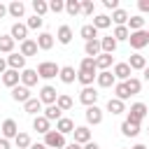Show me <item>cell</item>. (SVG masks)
Instances as JSON below:
<instances>
[{"label": "cell", "instance_id": "1", "mask_svg": "<svg viewBox=\"0 0 149 149\" xmlns=\"http://www.w3.org/2000/svg\"><path fill=\"white\" fill-rule=\"evenodd\" d=\"M144 116H147V105H144V102H135V105H130V109H128V119H126V121L140 126Z\"/></svg>", "mask_w": 149, "mask_h": 149}, {"label": "cell", "instance_id": "2", "mask_svg": "<svg viewBox=\"0 0 149 149\" xmlns=\"http://www.w3.org/2000/svg\"><path fill=\"white\" fill-rule=\"evenodd\" d=\"M44 147L47 149H63L65 147V135H61L58 130H49L44 135Z\"/></svg>", "mask_w": 149, "mask_h": 149}, {"label": "cell", "instance_id": "3", "mask_svg": "<svg viewBox=\"0 0 149 149\" xmlns=\"http://www.w3.org/2000/svg\"><path fill=\"white\" fill-rule=\"evenodd\" d=\"M58 72H61V68L51 61H44V63L37 65V77H42V79H54Z\"/></svg>", "mask_w": 149, "mask_h": 149}, {"label": "cell", "instance_id": "4", "mask_svg": "<svg viewBox=\"0 0 149 149\" xmlns=\"http://www.w3.org/2000/svg\"><path fill=\"white\" fill-rule=\"evenodd\" d=\"M128 42H130L133 49H144L149 44V35H147V30H135V33L128 35Z\"/></svg>", "mask_w": 149, "mask_h": 149}, {"label": "cell", "instance_id": "5", "mask_svg": "<svg viewBox=\"0 0 149 149\" xmlns=\"http://www.w3.org/2000/svg\"><path fill=\"white\" fill-rule=\"evenodd\" d=\"M56 98H58V91L54 88V86H42L40 88V102L42 105H56Z\"/></svg>", "mask_w": 149, "mask_h": 149}, {"label": "cell", "instance_id": "6", "mask_svg": "<svg viewBox=\"0 0 149 149\" xmlns=\"http://www.w3.org/2000/svg\"><path fill=\"white\" fill-rule=\"evenodd\" d=\"M98 95H100V93H98L93 86H84V88H81V93H79V102H81V105H86V107H91V105H95Z\"/></svg>", "mask_w": 149, "mask_h": 149}, {"label": "cell", "instance_id": "7", "mask_svg": "<svg viewBox=\"0 0 149 149\" xmlns=\"http://www.w3.org/2000/svg\"><path fill=\"white\" fill-rule=\"evenodd\" d=\"M5 61H7L9 70H16V72H19V70H26V58H23L21 54H14V51H12Z\"/></svg>", "mask_w": 149, "mask_h": 149}, {"label": "cell", "instance_id": "8", "mask_svg": "<svg viewBox=\"0 0 149 149\" xmlns=\"http://www.w3.org/2000/svg\"><path fill=\"white\" fill-rule=\"evenodd\" d=\"M102 121V109L98 107V105H91V107H86V123H91V126H98Z\"/></svg>", "mask_w": 149, "mask_h": 149}, {"label": "cell", "instance_id": "9", "mask_svg": "<svg viewBox=\"0 0 149 149\" xmlns=\"http://www.w3.org/2000/svg\"><path fill=\"white\" fill-rule=\"evenodd\" d=\"M0 130H2V137H5V140H9V137H16V135H19V126H16V121H14V119H5Z\"/></svg>", "mask_w": 149, "mask_h": 149}, {"label": "cell", "instance_id": "10", "mask_svg": "<svg viewBox=\"0 0 149 149\" xmlns=\"http://www.w3.org/2000/svg\"><path fill=\"white\" fill-rule=\"evenodd\" d=\"M72 135H74V142H77V144H86V142H91V130H88L86 126H74Z\"/></svg>", "mask_w": 149, "mask_h": 149}, {"label": "cell", "instance_id": "11", "mask_svg": "<svg viewBox=\"0 0 149 149\" xmlns=\"http://www.w3.org/2000/svg\"><path fill=\"white\" fill-rule=\"evenodd\" d=\"M130 68H128V63H116L114 65V70H112V74H114V79H123V81H128L130 79Z\"/></svg>", "mask_w": 149, "mask_h": 149}, {"label": "cell", "instance_id": "12", "mask_svg": "<svg viewBox=\"0 0 149 149\" xmlns=\"http://www.w3.org/2000/svg\"><path fill=\"white\" fill-rule=\"evenodd\" d=\"M35 84H37V70H30V68H26V70L21 72V86L30 88V86H35Z\"/></svg>", "mask_w": 149, "mask_h": 149}, {"label": "cell", "instance_id": "13", "mask_svg": "<svg viewBox=\"0 0 149 149\" xmlns=\"http://www.w3.org/2000/svg\"><path fill=\"white\" fill-rule=\"evenodd\" d=\"M95 81H98V86L100 88H109V86H114V74L109 72V70H102L100 74H95Z\"/></svg>", "mask_w": 149, "mask_h": 149}, {"label": "cell", "instance_id": "14", "mask_svg": "<svg viewBox=\"0 0 149 149\" xmlns=\"http://www.w3.org/2000/svg\"><path fill=\"white\" fill-rule=\"evenodd\" d=\"M9 35H12V40H19V42H23V40H28V26H26V23H14Z\"/></svg>", "mask_w": 149, "mask_h": 149}, {"label": "cell", "instance_id": "15", "mask_svg": "<svg viewBox=\"0 0 149 149\" xmlns=\"http://www.w3.org/2000/svg\"><path fill=\"white\" fill-rule=\"evenodd\" d=\"M19 81H21V74H19L16 70H9V68H7V72L2 74V84L9 86V88H14V86H19Z\"/></svg>", "mask_w": 149, "mask_h": 149}, {"label": "cell", "instance_id": "16", "mask_svg": "<svg viewBox=\"0 0 149 149\" xmlns=\"http://www.w3.org/2000/svg\"><path fill=\"white\" fill-rule=\"evenodd\" d=\"M56 130H58L61 135H68V133H72V130H74V121H72V119H68V116H61V119L56 121Z\"/></svg>", "mask_w": 149, "mask_h": 149}, {"label": "cell", "instance_id": "17", "mask_svg": "<svg viewBox=\"0 0 149 149\" xmlns=\"http://www.w3.org/2000/svg\"><path fill=\"white\" fill-rule=\"evenodd\" d=\"M7 14H9V16H14V19H21V16L26 14V5H23L21 0H14V2H9Z\"/></svg>", "mask_w": 149, "mask_h": 149}, {"label": "cell", "instance_id": "18", "mask_svg": "<svg viewBox=\"0 0 149 149\" xmlns=\"http://www.w3.org/2000/svg\"><path fill=\"white\" fill-rule=\"evenodd\" d=\"M58 77H61V81H63V84H72V81L77 79V72H74V68H72V65H63V68H61V72H58Z\"/></svg>", "mask_w": 149, "mask_h": 149}, {"label": "cell", "instance_id": "19", "mask_svg": "<svg viewBox=\"0 0 149 149\" xmlns=\"http://www.w3.org/2000/svg\"><path fill=\"white\" fill-rule=\"evenodd\" d=\"M12 98H14L16 102H28V100H30V88H26V86H14V88H12Z\"/></svg>", "mask_w": 149, "mask_h": 149}, {"label": "cell", "instance_id": "20", "mask_svg": "<svg viewBox=\"0 0 149 149\" xmlns=\"http://www.w3.org/2000/svg\"><path fill=\"white\" fill-rule=\"evenodd\" d=\"M33 128H35L37 133H42V135H47V133L51 130V121H47L44 116H40V114H37V116L33 119Z\"/></svg>", "mask_w": 149, "mask_h": 149}, {"label": "cell", "instance_id": "21", "mask_svg": "<svg viewBox=\"0 0 149 149\" xmlns=\"http://www.w3.org/2000/svg\"><path fill=\"white\" fill-rule=\"evenodd\" d=\"M35 42H37V49H44V51H47V49L54 47V35H51V33H40Z\"/></svg>", "mask_w": 149, "mask_h": 149}, {"label": "cell", "instance_id": "22", "mask_svg": "<svg viewBox=\"0 0 149 149\" xmlns=\"http://www.w3.org/2000/svg\"><path fill=\"white\" fill-rule=\"evenodd\" d=\"M19 54H21L23 58H26V56H35V54H37V42H35V40H23Z\"/></svg>", "mask_w": 149, "mask_h": 149}, {"label": "cell", "instance_id": "23", "mask_svg": "<svg viewBox=\"0 0 149 149\" xmlns=\"http://www.w3.org/2000/svg\"><path fill=\"white\" fill-rule=\"evenodd\" d=\"M100 51H102V54H114V51H116V40H114L112 35L102 37V40H100Z\"/></svg>", "mask_w": 149, "mask_h": 149}, {"label": "cell", "instance_id": "24", "mask_svg": "<svg viewBox=\"0 0 149 149\" xmlns=\"http://www.w3.org/2000/svg\"><path fill=\"white\" fill-rule=\"evenodd\" d=\"M84 51H86L88 58L100 56V54H102V51H100V40H91V42H86V44H84Z\"/></svg>", "mask_w": 149, "mask_h": 149}, {"label": "cell", "instance_id": "25", "mask_svg": "<svg viewBox=\"0 0 149 149\" xmlns=\"http://www.w3.org/2000/svg\"><path fill=\"white\" fill-rule=\"evenodd\" d=\"M112 61H114V56L112 54H100V56H95V70H107L109 65H112Z\"/></svg>", "mask_w": 149, "mask_h": 149}, {"label": "cell", "instance_id": "26", "mask_svg": "<svg viewBox=\"0 0 149 149\" xmlns=\"http://www.w3.org/2000/svg\"><path fill=\"white\" fill-rule=\"evenodd\" d=\"M128 68H130V70H144V68H147V58L140 56V54H133V56L128 58Z\"/></svg>", "mask_w": 149, "mask_h": 149}, {"label": "cell", "instance_id": "27", "mask_svg": "<svg viewBox=\"0 0 149 149\" xmlns=\"http://www.w3.org/2000/svg\"><path fill=\"white\" fill-rule=\"evenodd\" d=\"M77 79H79V84L91 86L93 79H95V70H77Z\"/></svg>", "mask_w": 149, "mask_h": 149}, {"label": "cell", "instance_id": "28", "mask_svg": "<svg viewBox=\"0 0 149 149\" xmlns=\"http://www.w3.org/2000/svg\"><path fill=\"white\" fill-rule=\"evenodd\" d=\"M56 37H58L61 44H70V42H72V28H70V26H61L58 33H56Z\"/></svg>", "mask_w": 149, "mask_h": 149}, {"label": "cell", "instance_id": "29", "mask_svg": "<svg viewBox=\"0 0 149 149\" xmlns=\"http://www.w3.org/2000/svg\"><path fill=\"white\" fill-rule=\"evenodd\" d=\"M107 112H112V114H121V112H126L123 100H119V98H109V100H107Z\"/></svg>", "mask_w": 149, "mask_h": 149}, {"label": "cell", "instance_id": "30", "mask_svg": "<svg viewBox=\"0 0 149 149\" xmlns=\"http://www.w3.org/2000/svg\"><path fill=\"white\" fill-rule=\"evenodd\" d=\"M121 133H123L126 137H137V135H140V126H137V123H130V121H123V123H121Z\"/></svg>", "mask_w": 149, "mask_h": 149}, {"label": "cell", "instance_id": "31", "mask_svg": "<svg viewBox=\"0 0 149 149\" xmlns=\"http://www.w3.org/2000/svg\"><path fill=\"white\" fill-rule=\"evenodd\" d=\"M109 23H112V19L107 16V14H98V16H93V28L95 30H102V28H109Z\"/></svg>", "mask_w": 149, "mask_h": 149}, {"label": "cell", "instance_id": "32", "mask_svg": "<svg viewBox=\"0 0 149 149\" xmlns=\"http://www.w3.org/2000/svg\"><path fill=\"white\" fill-rule=\"evenodd\" d=\"M56 107H58L61 112H68V109L72 107V98H70L68 93H58V98H56Z\"/></svg>", "mask_w": 149, "mask_h": 149}, {"label": "cell", "instance_id": "33", "mask_svg": "<svg viewBox=\"0 0 149 149\" xmlns=\"http://www.w3.org/2000/svg\"><path fill=\"white\" fill-rule=\"evenodd\" d=\"M23 109H26L28 114H35V116H37V112H42V102H40V98H30L28 102H23Z\"/></svg>", "mask_w": 149, "mask_h": 149}, {"label": "cell", "instance_id": "34", "mask_svg": "<svg viewBox=\"0 0 149 149\" xmlns=\"http://www.w3.org/2000/svg\"><path fill=\"white\" fill-rule=\"evenodd\" d=\"M130 33H135V30H144V19L137 14V16H130L128 19V26H126Z\"/></svg>", "mask_w": 149, "mask_h": 149}, {"label": "cell", "instance_id": "35", "mask_svg": "<svg viewBox=\"0 0 149 149\" xmlns=\"http://www.w3.org/2000/svg\"><path fill=\"white\" fill-rule=\"evenodd\" d=\"M79 35L86 40V42H91V40H98V30L91 26V23H86V26H81V30H79Z\"/></svg>", "mask_w": 149, "mask_h": 149}, {"label": "cell", "instance_id": "36", "mask_svg": "<svg viewBox=\"0 0 149 149\" xmlns=\"http://www.w3.org/2000/svg\"><path fill=\"white\" fill-rule=\"evenodd\" d=\"M0 51H2V54H12V51H14V40H12V35H0Z\"/></svg>", "mask_w": 149, "mask_h": 149}, {"label": "cell", "instance_id": "37", "mask_svg": "<svg viewBox=\"0 0 149 149\" xmlns=\"http://www.w3.org/2000/svg\"><path fill=\"white\" fill-rule=\"evenodd\" d=\"M112 21H114L116 26H126V21H128V12L121 9V7L114 9V12H112Z\"/></svg>", "mask_w": 149, "mask_h": 149}, {"label": "cell", "instance_id": "38", "mask_svg": "<svg viewBox=\"0 0 149 149\" xmlns=\"http://www.w3.org/2000/svg\"><path fill=\"white\" fill-rule=\"evenodd\" d=\"M61 114H63V112H61L56 105H49V107L44 109V114H42V116H44L47 121H58V119H61Z\"/></svg>", "mask_w": 149, "mask_h": 149}, {"label": "cell", "instance_id": "39", "mask_svg": "<svg viewBox=\"0 0 149 149\" xmlns=\"http://www.w3.org/2000/svg\"><path fill=\"white\" fill-rule=\"evenodd\" d=\"M123 84H126V88H128V93H130V95H137V93H140V88H142V81H140V79H135V77H130V79H128V81H123Z\"/></svg>", "mask_w": 149, "mask_h": 149}, {"label": "cell", "instance_id": "40", "mask_svg": "<svg viewBox=\"0 0 149 149\" xmlns=\"http://www.w3.org/2000/svg\"><path fill=\"white\" fill-rule=\"evenodd\" d=\"M65 12H68L70 16H77V14L81 12V2H79V0H68V2H65Z\"/></svg>", "mask_w": 149, "mask_h": 149}, {"label": "cell", "instance_id": "41", "mask_svg": "<svg viewBox=\"0 0 149 149\" xmlns=\"http://www.w3.org/2000/svg\"><path fill=\"white\" fill-rule=\"evenodd\" d=\"M14 142H16V147H19V149H28V147L33 144V142H30V135H28V133H19V135L14 137Z\"/></svg>", "mask_w": 149, "mask_h": 149}, {"label": "cell", "instance_id": "42", "mask_svg": "<svg viewBox=\"0 0 149 149\" xmlns=\"http://www.w3.org/2000/svg\"><path fill=\"white\" fill-rule=\"evenodd\" d=\"M33 9H35V16H42V14L49 12V2H44V0H33Z\"/></svg>", "mask_w": 149, "mask_h": 149}, {"label": "cell", "instance_id": "43", "mask_svg": "<svg viewBox=\"0 0 149 149\" xmlns=\"http://www.w3.org/2000/svg\"><path fill=\"white\" fill-rule=\"evenodd\" d=\"M128 35H130V30L126 28V26H116L114 28V33H112V37L119 42V40H128Z\"/></svg>", "mask_w": 149, "mask_h": 149}, {"label": "cell", "instance_id": "44", "mask_svg": "<svg viewBox=\"0 0 149 149\" xmlns=\"http://www.w3.org/2000/svg\"><path fill=\"white\" fill-rule=\"evenodd\" d=\"M114 93H116L119 100H128V98H130V93H128V88H126L123 81H121V84H114Z\"/></svg>", "mask_w": 149, "mask_h": 149}, {"label": "cell", "instance_id": "45", "mask_svg": "<svg viewBox=\"0 0 149 149\" xmlns=\"http://www.w3.org/2000/svg\"><path fill=\"white\" fill-rule=\"evenodd\" d=\"M42 23H44V19H42V16H35V14H33V16L28 19V23H26V26H28V28H33V30H37V28H42Z\"/></svg>", "mask_w": 149, "mask_h": 149}, {"label": "cell", "instance_id": "46", "mask_svg": "<svg viewBox=\"0 0 149 149\" xmlns=\"http://www.w3.org/2000/svg\"><path fill=\"white\" fill-rule=\"evenodd\" d=\"M79 70H95V58H81V63H79Z\"/></svg>", "mask_w": 149, "mask_h": 149}, {"label": "cell", "instance_id": "47", "mask_svg": "<svg viewBox=\"0 0 149 149\" xmlns=\"http://www.w3.org/2000/svg\"><path fill=\"white\" fill-rule=\"evenodd\" d=\"M49 9L58 14V12H63V9H65V2H63V0H51V2H49Z\"/></svg>", "mask_w": 149, "mask_h": 149}, {"label": "cell", "instance_id": "48", "mask_svg": "<svg viewBox=\"0 0 149 149\" xmlns=\"http://www.w3.org/2000/svg\"><path fill=\"white\" fill-rule=\"evenodd\" d=\"M81 12L84 14H93V0H84L81 2Z\"/></svg>", "mask_w": 149, "mask_h": 149}, {"label": "cell", "instance_id": "49", "mask_svg": "<svg viewBox=\"0 0 149 149\" xmlns=\"http://www.w3.org/2000/svg\"><path fill=\"white\" fill-rule=\"evenodd\" d=\"M102 5L107 9H119V0H102Z\"/></svg>", "mask_w": 149, "mask_h": 149}, {"label": "cell", "instance_id": "50", "mask_svg": "<svg viewBox=\"0 0 149 149\" xmlns=\"http://www.w3.org/2000/svg\"><path fill=\"white\" fill-rule=\"evenodd\" d=\"M137 7H140V12H149V0H140Z\"/></svg>", "mask_w": 149, "mask_h": 149}, {"label": "cell", "instance_id": "51", "mask_svg": "<svg viewBox=\"0 0 149 149\" xmlns=\"http://www.w3.org/2000/svg\"><path fill=\"white\" fill-rule=\"evenodd\" d=\"M81 149H100V144H95V142L91 140V142H86V144H84Z\"/></svg>", "mask_w": 149, "mask_h": 149}, {"label": "cell", "instance_id": "52", "mask_svg": "<svg viewBox=\"0 0 149 149\" xmlns=\"http://www.w3.org/2000/svg\"><path fill=\"white\" fill-rule=\"evenodd\" d=\"M5 72H7V61L0 58V74H5Z\"/></svg>", "mask_w": 149, "mask_h": 149}, {"label": "cell", "instance_id": "53", "mask_svg": "<svg viewBox=\"0 0 149 149\" xmlns=\"http://www.w3.org/2000/svg\"><path fill=\"white\" fill-rule=\"evenodd\" d=\"M0 149H9V140H5V137H0Z\"/></svg>", "mask_w": 149, "mask_h": 149}, {"label": "cell", "instance_id": "54", "mask_svg": "<svg viewBox=\"0 0 149 149\" xmlns=\"http://www.w3.org/2000/svg\"><path fill=\"white\" fill-rule=\"evenodd\" d=\"M65 149H81V144H77V142H70V144H65Z\"/></svg>", "mask_w": 149, "mask_h": 149}, {"label": "cell", "instance_id": "55", "mask_svg": "<svg viewBox=\"0 0 149 149\" xmlns=\"http://www.w3.org/2000/svg\"><path fill=\"white\" fill-rule=\"evenodd\" d=\"M28 149H47V147H44V142H42V144H40V142H37V144H30V147H28Z\"/></svg>", "mask_w": 149, "mask_h": 149}, {"label": "cell", "instance_id": "56", "mask_svg": "<svg viewBox=\"0 0 149 149\" xmlns=\"http://www.w3.org/2000/svg\"><path fill=\"white\" fill-rule=\"evenodd\" d=\"M5 14H7V7H5V5H2V2H0V19H2V16H5Z\"/></svg>", "mask_w": 149, "mask_h": 149}, {"label": "cell", "instance_id": "57", "mask_svg": "<svg viewBox=\"0 0 149 149\" xmlns=\"http://www.w3.org/2000/svg\"><path fill=\"white\" fill-rule=\"evenodd\" d=\"M144 79H147V81H149V65H147V68H144Z\"/></svg>", "mask_w": 149, "mask_h": 149}, {"label": "cell", "instance_id": "58", "mask_svg": "<svg viewBox=\"0 0 149 149\" xmlns=\"http://www.w3.org/2000/svg\"><path fill=\"white\" fill-rule=\"evenodd\" d=\"M130 149H149V147H144V144H135V147H130Z\"/></svg>", "mask_w": 149, "mask_h": 149}, {"label": "cell", "instance_id": "59", "mask_svg": "<svg viewBox=\"0 0 149 149\" xmlns=\"http://www.w3.org/2000/svg\"><path fill=\"white\" fill-rule=\"evenodd\" d=\"M147 35H149V30H147Z\"/></svg>", "mask_w": 149, "mask_h": 149}, {"label": "cell", "instance_id": "60", "mask_svg": "<svg viewBox=\"0 0 149 149\" xmlns=\"http://www.w3.org/2000/svg\"><path fill=\"white\" fill-rule=\"evenodd\" d=\"M121 149H123V147H121Z\"/></svg>", "mask_w": 149, "mask_h": 149}]
</instances>
